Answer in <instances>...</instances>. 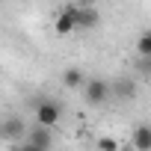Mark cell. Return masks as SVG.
<instances>
[{
  "mask_svg": "<svg viewBox=\"0 0 151 151\" xmlns=\"http://www.w3.org/2000/svg\"><path fill=\"white\" fill-rule=\"evenodd\" d=\"M83 98H86L89 107H104V104L113 98V89H110V83H107L104 77H86V83H83Z\"/></svg>",
  "mask_w": 151,
  "mask_h": 151,
  "instance_id": "6da1fadb",
  "label": "cell"
},
{
  "mask_svg": "<svg viewBox=\"0 0 151 151\" xmlns=\"http://www.w3.org/2000/svg\"><path fill=\"white\" fill-rule=\"evenodd\" d=\"M59 119H62V110H59L56 101H39V104H36V124H42V127H56Z\"/></svg>",
  "mask_w": 151,
  "mask_h": 151,
  "instance_id": "7a4b0ae2",
  "label": "cell"
},
{
  "mask_svg": "<svg viewBox=\"0 0 151 151\" xmlns=\"http://www.w3.org/2000/svg\"><path fill=\"white\" fill-rule=\"evenodd\" d=\"M77 30V18H74V6H65L56 18H53V33L56 36H71Z\"/></svg>",
  "mask_w": 151,
  "mask_h": 151,
  "instance_id": "3957f363",
  "label": "cell"
},
{
  "mask_svg": "<svg viewBox=\"0 0 151 151\" xmlns=\"http://www.w3.org/2000/svg\"><path fill=\"white\" fill-rule=\"evenodd\" d=\"M74 18H77V30H95L101 15L92 6H74Z\"/></svg>",
  "mask_w": 151,
  "mask_h": 151,
  "instance_id": "277c9868",
  "label": "cell"
},
{
  "mask_svg": "<svg viewBox=\"0 0 151 151\" xmlns=\"http://www.w3.org/2000/svg\"><path fill=\"white\" fill-rule=\"evenodd\" d=\"M27 148H50L53 145V136H50V127H42V124H36L33 130H30V136H27V142H24Z\"/></svg>",
  "mask_w": 151,
  "mask_h": 151,
  "instance_id": "5b68a950",
  "label": "cell"
},
{
  "mask_svg": "<svg viewBox=\"0 0 151 151\" xmlns=\"http://www.w3.org/2000/svg\"><path fill=\"white\" fill-rule=\"evenodd\" d=\"M130 145H133L136 151H151V124H136Z\"/></svg>",
  "mask_w": 151,
  "mask_h": 151,
  "instance_id": "8992f818",
  "label": "cell"
},
{
  "mask_svg": "<svg viewBox=\"0 0 151 151\" xmlns=\"http://www.w3.org/2000/svg\"><path fill=\"white\" fill-rule=\"evenodd\" d=\"M110 89H113V95H119V98H136V83L133 80H127V77H119V80H113L110 83Z\"/></svg>",
  "mask_w": 151,
  "mask_h": 151,
  "instance_id": "52a82bcc",
  "label": "cell"
},
{
  "mask_svg": "<svg viewBox=\"0 0 151 151\" xmlns=\"http://www.w3.org/2000/svg\"><path fill=\"white\" fill-rule=\"evenodd\" d=\"M62 83H65L68 89H83L86 74H83L80 68H65V71H62Z\"/></svg>",
  "mask_w": 151,
  "mask_h": 151,
  "instance_id": "ba28073f",
  "label": "cell"
},
{
  "mask_svg": "<svg viewBox=\"0 0 151 151\" xmlns=\"http://www.w3.org/2000/svg\"><path fill=\"white\" fill-rule=\"evenodd\" d=\"M133 50L142 56V59H151V30H142L133 42Z\"/></svg>",
  "mask_w": 151,
  "mask_h": 151,
  "instance_id": "9c48e42d",
  "label": "cell"
},
{
  "mask_svg": "<svg viewBox=\"0 0 151 151\" xmlns=\"http://www.w3.org/2000/svg\"><path fill=\"white\" fill-rule=\"evenodd\" d=\"M3 127H6V133H9V136H15V139H18V136L24 133V124H21L18 119H12V122H6Z\"/></svg>",
  "mask_w": 151,
  "mask_h": 151,
  "instance_id": "30bf717a",
  "label": "cell"
},
{
  "mask_svg": "<svg viewBox=\"0 0 151 151\" xmlns=\"http://www.w3.org/2000/svg\"><path fill=\"white\" fill-rule=\"evenodd\" d=\"M98 148H104V151H116V148H119V139L104 136V139H98Z\"/></svg>",
  "mask_w": 151,
  "mask_h": 151,
  "instance_id": "8fae6325",
  "label": "cell"
}]
</instances>
